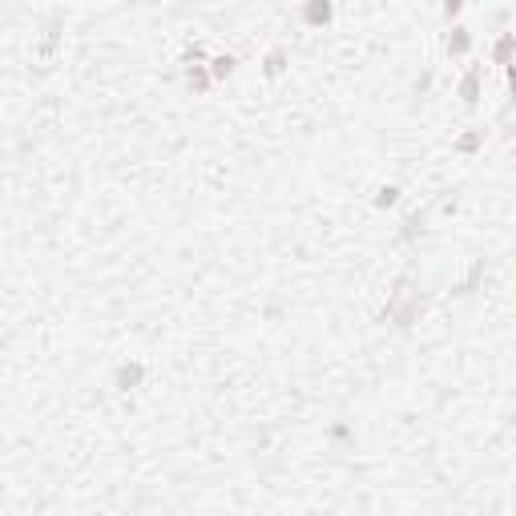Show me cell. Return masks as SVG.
<instances>
[{
	"label": "cell",
	"mask_w": 516,
	"mask_h": 516,
	"mask_svg": "<svg viewBox=\"0 0 516 516\" xmlns=\"http://www.w3.org/2000/svg\"><path fill=\"white\" fill-rule=\"evenodd\" d=\"M512 53H516V33H504L500 40H496V45H492V61L496 65H504V69H512Z\"/></svg>",
	"instance_id": "obj_3"
},
{
	"label": "cell",
	"mask_w": 516,
	"mask_h": 516,
	"mask_svg": "<svg viewBox=\"0 0 516 516\" xmlns=\"http://www.w3.org/2000/svg\"><path fill=\"white\" fill-rule=\"evenodd\" d=\"M331 13H335L331 4L315 0V4H307V9H302V21H307V25H327V21H331Z\"/></svg>",
	"instance_id": "obj_8"
},
{
	"label": "cell",
	"mask_w": 516,
	"mask_h": 516,
	"mask_svg": "<svg viewBox=\"0 0 516 516\" xmlns=\"http://www.w3.org/2000/svg\"><path fill=\"white\" fill-rule=\"evenodd\" d=\"M468 49H472V33H468V28H452V37H448V53H452V57H464Z\"/></svg>",
	"instance_id": "obj_10"
},
{
	"label": "cell",
	"mask_w": 516,
	"mask_h": 516,
	"mask_svg": "<svg viewBox=\"0 0 516 516\" xmlns=\"http://www.w3.org/2000/svg\"><path fill=\"white\" fill-rule=\"evenodd\" d=\"M263 73H266V77H282V73H287V49H282V45L266 53V61H263Z\"/></svg>",
	"instance_id": "obj_7"
},
{
	"label": "cell",
	"mask_w": 516,
	"mask_h": 516,
	"mask_svg": "<svg viewBox=\"0 0 516 516\" xmlns=\"http://www.w3.org/2000/svg\"><path fill=\"white\" fill-rule=\"evenodd\" d=\"M480 146H484V133H480V129H472V133H464V138L456 141V150L460 153H476Z\"/></svg>",
	"instance_id": "obj_11"
},
{
	"label": "cell",
	"mask_w": 516,
	"mask_h": 516,
	"mask_svg": "<svg viewBox=\"0 0 516 516\" xmlns=\"http://www.w3.org/2000/svg\"><path fill=\"white\" fill-rule=\"evenodd\" d=\"M460 97H464V105H476L480 101V65H472L464 73V81H460Z\"/></svg>",
	"instance_id": "obj_4"
},
{
	"label": "cell",
	"mask_w": 516,
	"mask_h": 516,
	"mask_svg": "<svg viewBox=\"0 0 516 516\" xmlns=\"http://www.w3.org/2000/svg\"><path fill=\"white\" fill-rule=\"evenodd\" d=\"M424 226H428V210H419V214H407V218H403V230H400V238H403V242L419 238V234H424Z\"/></svg>",
	"instance_id": "obj_5"
},
{
	"label": "cell",
	"mask_w": 516,
	"mask_h": 516,
	"mask_svg": "<svg viewBox=\"0 0 516 516\" xmlns=\"http://www.w3.org/2000/svg\"><path fill=\"white\" fill-rule=\"evenodd\" d=\"M395 202H400V190H395V186H383L375 194V206H379V210H388V206H395Z\"/></svg>",
	"instance_id": "obj_12"
},
{
	"label": "cell",
	"mask_w": 516,
	"mask_h": 516,
	"mask_svg": "<svg viewBox=\"0 0 516 516\" xmlns=\"http://www.w3.org/2000/svg\"><path fill=\"white\" fill-rule=\"evenodd\" d=\"M419 307H424V295L419 290H395L391 295V302H388V311H383V323H400V327H412L416 323V315H419Z\"/></svg>",
	"instance_id": "obj_1"
},
{
	"label": "cell",
	"mask_w": 516,
	"mask_h": 516,
	"mask_svg": "<svg viewBox=\"0 0 516 516\" xmlns=\"http://www.w3.org/2000/svg\"><path fill=\"white\" fill-rule=\"evenodd\" d=\"M210 81H214V77H210V69H202V65H190V69H186L190 93H206V89H210Z\"/></svg>",
	"instance_id": "obj_6"
},
{
	"label": "cell",
	"mask_w": 516,
	"mask_h": 516,
	"mask_svg": "<svg viewBox=\"0 0 516 516\" xmlns=\"http://www.w3.org/2000/svg\"><path fill=\"white\" fill-rule=\"evenodd\" d=\"M141 379H146V367H141L138 359H129V363H121L114 371V388L117 391H129V388H138Z\"/></svg>",
	"instance_id": "obj_2"
},
{
	"label": "cell",
	"mask_w": 516,
	"mask_h": 516,
	"mask_svg": "<svg viewBox=\"0 0 516 516\" xmlns=\"http://www.w3.org/2000/svg\"><path fill=\"white\" fill-rule=\"evenodd\" d=\"M234 57H230V53H218V57H210V77H214V81H226L230 73H234Z\"/></svg>",
	"instance_id": "obj_9"
},
{
	"label": "cell",
	"mask_w": 516,
	"mask_h": 516,
	"mask_svg": "<svg viewBox=\"0 0 516 516\" xmlns=\"http://www.w3.org/2000/svg\"><path fill=\"white\" fill-rule=\"evenodd\" d=\"M508 89H512V101H516V65L508 69Z\"/></svg>",
	"instance_id": "obj_13"
}]
</instances>
